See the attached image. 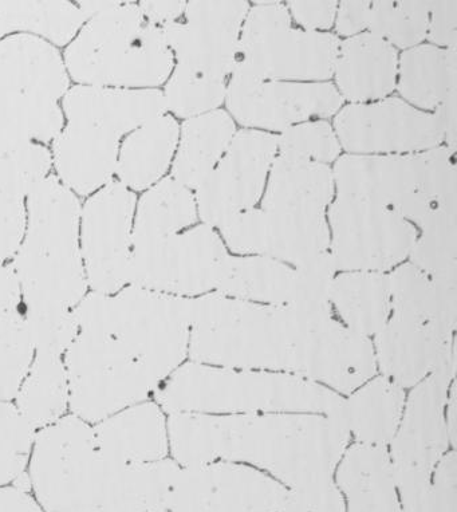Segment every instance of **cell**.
I'll use <instances>...</instances> for the list:
<instances>
[{
    "label": "cell",
    "mask_w": 457,
    "mask_h": 512,
    "mask_svg": "<svg viewBox=\"0 0 457 512\" xmlns=\"http://www.w3.org/2000/svg\"><path fill=\"white\" fill-rule=\"evenodd\" d=\"M342 404V403H341ZM341 405L328 417H207L169 420L173 456L185 467L218 458L247 460L295 488L330 482L346 443Z\"/></svg>",
    "instance_id": "1"
},
{
    "label": "cell",
    "mask_w": 457,
    "mask_h": 512,
    "mask_svg": "<svg viewBox=\"0 0 457 512\" xmlns=\"http://www.w3.org/2000/svg\"><path fill=\"white\" fill-rule=\"evenodd\" d=\"M175 463L125 464L96 447L93 428L62 417L34 439L30 484L43 512H167Z\"/></svg>",
    "instance_id": "2"
},
{
    "label": "cell",
    "mask_w": 457,
    "mask_h": 512,
    "mask_svg": "<svg viewBox=\"0 0 457 512\" xmlns=\"http://www.w3.org/2000/svg\"><path fill=\"white\" fill-rule=\"evenodd\" d=\"M66 125L53 141L57 177L73 194H96L116 173L120 141L164 116L163 93L77 85L62 100Z\"/></svg>",
    "instance_id": "3"
},
{
    "label": "cell",
    "mask_w": 457,
    "mask_h": 512,
    "mask_svg": "<svg viewBox=\"0 0 457 512\" xmlns=\"http://www.w3.org/2000/svg\"><path fill=\"white\" fill-rule=\"evenodd\" d=\"M27 222L13 267L23 305L73 310L88 290L76 194L50 175L26 199Z\"/></svg>",
    "instance_id": "4"
},
{
    "label": "cell",
    "mask_w": 457,
    "mask_h": 512,
    "mask_svg": "<svg viewBox=\"0 0 457 512\" xmlns=\"http://www.w3.org/2000/svg\"><path fill=\"white\" fill-rule=\"evenodd\" d=\"M63 62L80 85L139 89L163 84L173 58L163 29L145 21L139 5L112 2L81 27Z\"/></svg>",
    "instance_id": "5"
},
{
    "label": "cell",
    "mask_w": 457,
    "mask_h": 512,
    "mask_svg": "<svg viewBox=\"0 0 457 512\" xmlns=\"http://www.w3.org/2000/svg\"><path fill=\"white\" fill-rule=\"evenodd\" d=\"M192 301L130 285L92 293L73 309L78 333L113 337L160 384L187 353Z\"/></svg>",
    "instance_id": "6"
},
{
    "label": "cell",
    "mask_w": 457,
    "mask_h": 512,
    "mask_svg": "<svg viewBox=\"0 0 457 512\" xmlns=\"http://www.w3.org/2000/svg\"><path fill=\"white\" fill-rule=\"evenodd\" d=\"M69 92L61 54L45 39L18 34L0 41V152L50 143L65 125L59 101Z\"/></svg>",
    "instance_id": "7"
},
{
    "label": "cell",
    "mask_w": 457,
    "mask_h": 512,
    "mask_svg": "<svg viewBox=\"0 0 457 512\" xmlns=\"http://www.w3.org/2000/svg\"><path fill=\"white\" fill-rule=\"evenodd\" d=\"M298 328L286 306L210 295L192 301L191 357L199 362L293 372Z\"/></svg>",
    "instance_id": "8"
},
{
    "label": "cell",
    "mask_w": 457,
    "mask_h": 512,
    "mask_svg": "<svg viewBox=\"0 0 457 512\" xmlns=\"http://www.w3.org/2000/svg\"><path fill=\"white\" fill-rule=\"evenodd\" d=\"M172 415L191 412H333L341 399L314 382L279 374L234 373L185 365L157 392Z\"/></svg>",
    "instance_id": "9"
},
{
    "label": "cell",
    "mask_w": 457,
    "mask_h": 512,
    "mask_svg": "<svg viewBox=\"0 0 457 512\" xmlns=\"http://www.w3.org/2000/svg\"><path fill=\"white\" fill-rule=\"evenodd\" d=\"M69 404L78 419L100 423L143 403L157 382L113 337L78 333L66 352Z\"/></svg>",
    "instance_id": "10"
},
{
    "label": "cell",
    "mask_w": 457,
    "mask_h": 512,
    "mask_svg": "<svg viewBox=\"0 0 457 512\" xmlns=\"http://www.w3.org/2000/svg\"><path fill=\"white\" fill-rule=\"evenodd\" d=\"M338 50L333 35L291 30L285 6L262 3L248 15L234 73L263 81L325 80L334 72Z\"/></svg>",
    "instance_id": "11"
},
{
    "label": "cell",
    "mask_w": 457,
    "mask_h": 512,
    "mask_svg": "<svg viewBox=\"0 0 457 512\" xmlns=\"http://www.w3.org/2000/svg\"><path fill=\"white\" fill-rule=\"evenodd\" d=\"M453 373L455 361L440 366L417 385L393 445V475L399 484L405 512H420L431 488L433 468L447 447L444 405Z\"/></svg>",
    "instance_id": "12"
},
{
    "label": "cell",
    "mask_w": 457,
    "mask_h": 512,
    "mask_svg": "<svg viewBox=\"0 0 457 512\" xmlns=\"http://www.w3.org/2000/svg\"><path fill=\"white\" fill-rule=\"evenodd\" d=\"M228 258L210 227L132 246L128 283L169 295L202 294L218 285Z\"/></svg>",
    "instance_id": "13"
},
{
    "label": "cell",
    "mask_w": 457,
    "mask_h": 512,
    "mask_svg": "<svg viewBox=\"0 0 457 512\" xmlns=\"http://www.w3.org/2000/svg\"><path fill=\"white\" fill-rule=\"evenodd\" d=\"M135 212V194L113 180L81 208V255L94 293L117 294L128 285Z\"/></svg>",
    "instance_id": "14"
},
{
    "label": "cell",
    "mask_w": 457,
    "mask_h": 512,
    "mask_svg": "<svg viewBox=\"0 0 457 512\" xmlns=\"http://www.w3.org/2000/svg\"><path fill=\"white\" fill-rule=\"evenodd\" d=\"M334 266L386 270L415 246L416 230L392 208L340 196L330 208Z\"/></svg>",
    "instance_id": "15"
},
{
    "label": "cell",
    "mask_w": 457,
    "mask_h": 512,
    "mask_svg": "<svg viewBox=\"0 0 457 512\" xmlns=\"http://www.w3.org/2000/svg\"><path fill=\"white\" fill-rule=\"evenodd\" d=\"M285 488L248 468L216 464L177 471L167 512H278Z\"/></svg>",
    "instance_id": "16"
},
{
    "label": "cell",
    "mask_w": 457,
    "mask_h": 512,
    "mask_svg": "<svg viewBox=\"0 0 457 512\" xmlns=\"http://www.w3.org/2000/svg\"><path fill=\"white\" fill-rule=\"evenodd\" d=\"M277 140L260 132H240L222 163L200 185V215L211 226H222L240 212L251 210L262 194Z\"/></svg>",
    "instance_id": "17"
},
{
    "label": "cell",
    "mask_w": 457,
    "mask_h": 512,
    "mask_svg": "<svg viewBox=\"0 0 457 512\" xmlns=\"http://www.w3.org/2000/svg\"><path fill=\"white\" fill-rule=\"evenodd\" d=\"M187 23L161 27L179 66L203 76L222 78L235 68L238 35L246 2H189Z\"/></svg>",
    "instance_id": "18"
},
{
    "label": "cell",
    "mask_w": 457,
    "mask_h": 512,
    "mask_svg": "<svg viewBox=\"0 0 457 512\" xmlns=\"http://www.w3.org/2000/svg\"><path fill=\"white\" fill-rule=\"evenodd\" d=\"M228 246L242 254H262L301 266L328 252L323 214L247 210L220 226Z\"/></svg>",
    "instance_id": "19"
},
{
    "label": "cell",
    "mask_w": 457,
    "mask_h": 512,
    "mask_svg": "<svg viewBox=\"0 0 457 512\" xmlns=\"http://www.w3.org/2000/svg\"><path fill=\"white\" fill-rule=\"evenodd\" d=\"M336 126L344 147L360 153L432 148L444 139L436 116L419 112L397 98L350 106L337 117Z\"/></svg>",
    "instance_id": "20"
},
{
    "label": "cell",
    "mask_w": 457,
    "mask_h": 512,
    "mask_svg": "<svg viewBox=\"0 0 457 512\" xmlns=\"http://www.w3.org/2000/svg\"><path fill=\"white\" fill-rule=\"evenodd\" d=\"M342 104L330 85H295L235 74L228 89V108L240 124L282 129L311 116H330Z\"/></svg>",
    "instance_id": "21"
},
{
    "label": "cell",
    "mask_w": 457,
    "mask_h": 512,
    "mask_svg": "<svg viewBox=\"0 0 457 512\" xmlns=\"http://www.w3.org/2000/svg\"><path fill=\"white\" fill-rule=\"evenodd\" d=\"M297 324V322H295ZM293 372L349 393L374 372L372 346L365 336L332 318L297 324Z\"/></svg>",
    "instance_id": "22"
},
{
    "label": "cell",
    "mask_w": 457,
    "mask_h": 512,
    "mask_svg": "<svg viewBox=\"0 0 457 512\" xmlns=\"http://www.w3.org/2000/svg\"><path fill=\"white\" fill-rule=\"evenodd\" d=\"M381 368L400 387L419 384L427 374L455 361L451 336L424 322L393 317L377 338Z\"/></svg>",
    "instance_id": "23"
},
{
    "label": "cell",
    "mask_w": 457,
    "mask_h": 512,
    "mask_svg": "<svg viewBox=\"0 0 457 512\" xmlns=\"http://www.w3.org/2000/svg\"><path fill=\"white\" fill-rule=\"evenodd\" d=\"M340 196L395 207L419 192L420 159L412 157H342L336 165Z\"/></svg>",
    "instance_id": "24"
},
{
    "label": "cell",
    "mask_w": 457,
    "mask_h": 512,
    "mask_svg": "<svg viewBox=\"0 0 457 512\" xmlns=\"http://www.w3.org/2000/svg\"><path fill=\"white\" fill-rule=\"evenodd\" d=\"M93 433L98 451L118 463H153L167 455L164 416L152 403L122 409L100 421Z\"/></svg>",
    "instance_id": "25"
},
{
    "label": "cell",
    "mask_w": 457,
    "mask_h": 512,
    "mask_svg": "<svg viewBox=\"0 0 457 512\" xmlns=\"http://www.w3.org/2000/svg\"><path fill=\"white\" fill-rule=\"evenodd\" d=\"M337 81L352 101L373 100L392 92L396 82V53L384 39L373 34L346 41L338 50Z\"/></svg>",
    "instance_id": "26"
},
{
    "label": "cell",
    "mask_w": 457,
    "mask_h": 512,
    "mask_svg": "<svg viewBox=\"0 0 457 512\" xmlns=\"http://www.w3.org/2000/svg\"><path fill=\"white\" fill-rule=\"evenodd\" d=\"M179 141V126L160 116L130 132L118 152V183L129 191H144L161 179Z\"/></svg>",
    "instance_id": "27"
},
{
    "label": "cell",
    "mask_w": 457,
    "mask_h": 512,
    "mask_svg": "<svg viewBox=\"0 0 457 512\" xmlns=\"http://www.w3.org/2000/svg\"><path fill=\"white\" fill-rule=\"evenodd\" d=\"M338 482L348 496L349 512H403L392 464L380 445H354L341 464Z\"/></svg>",
    "instance_id": "28"
},
{
    "label": "cell",
    "mask_w": 457,
    "mask_h": 512,
    "mask_svg": "<svg viewBox=\"0 0 457 512\" xmlns=\"http://www.w3.org/2000/svg\"><path fill=\"white\" fill-rule=\"evenodd\" d=\"M395 317L415 319L452 336L457 281H433L415 266L400 267L388 279Z\"/></svg>",
    "instance_id": "29"
},
{
    "label": "cell",
    "mask_w": 457,
    "mask_h": 512,
    "mask_svg": "<svg viewBox=\"0 0 457 512\" xmlns=\"http://www.w3.org/2000/svg\"><path fill=\"white\" fill-rule=\"evenodd\" d=\"M333 195L326 165L279 157L270 176L263 210L323 214Z\"/></svg>",
    "instance_id": "30"
},
{
    "label": "cell",
    "mask_w": 457,
    "mask_h": 512,
    "mask_svg": "<svg viewBox=\"0 0 457 512\" xmlns=\"http://www.w3.org/2000/svg\"><path fill=\"white\" fill-rule=\"evenodd\" d=\"M234 122L224 112L189 118L183 125L173 179L187 188H199L230 147Z\"/></svg>",
    "instance_id": "31"
},
{
    "label": "cell",
    "mask_w": 457,
    "mask_h": 512,
    "mask_svg": "<svg viewBox=\"0 0 457 512\" xmlns=\"http://www.w3.org/2000/svg\"><path fill=\"white\" fill-rule=\"evenodd\" d=\"M404 393L396 382L380 378L348 401H342L341 417L348 431L362 444L388 443L395 435L403 412Z\"/></svg>",
    "instance_id": "32"
},
{
    "label": "cell",
    "mask_w": 457,
    "mask_h": 512,
    "mask_svg": "<svg viewBox=\"0 0 457 512\" xmlns=\"http://www.w3.org/2000/svg\"><path fill=\"white\" fill-rule=\"evenodd\" d=\"M69 404V382L61 357L37 354L17 393V409L34 429L62 419Z\"/></svg>",
    "instance_id": "33"
},
{
    "label": "cell",
    "mask_w": 457,
    "mask_h": 512,
    "mask_svg": "<svg viewBox=\"0 0 457 512\" xmlns=\"http://www.w3.org/2000/svg\"><path fill=\"white\" fill-rule=\"evenodd\" d=\"M88 21L84 11L72 2H0V41L14 31L47 39L51 45L73 41Z\"/></svg>",
    "instance_id": "34"
},
{
    "label": "cell",
    "mask_w": 457,
    "mask_h": 512,
    "mask_svg": "<svg viewBox=\"0 0 457 512\" xmlns=\"http://www.w3.org/2000/svg\"><path fill=\"white\" fill-rule=\"evenodd\" d=\"M136 208L132 246L168 238L196 220L191 192L175 179L157 183L145 192Z\"/></svg>",
    "instance_id": "35"
},
{
    "label": "cell",
    "mask_w": 457,
    "mask_h": 512,
    "mask_svg": "<svg viewBox=\"0 0 457 512\" xmlns=\"http://www.w3.org/2000/svg\"><path fill=\"white\" fill-rule=\"evenodd\" d=\"M294 270L270 258H230L224 263L218 289L232 297L274 306L289 303Z\"/></svg>",
    "instance_id": "36"
},
{
    "label": "cell",
    "mask_w": 457,
    "mask_h": 512,
    "mask_svg": "<svg viewBox=\"0 0 457 512\" xmlns=\"http://www.w3.org/2000/svg\"><path fill=\"white\" fill-rule=\"evenodd\" d=\"M456 51L432 46L407 51L401 61L400 92L421 108H437L456 85Z\"/></svg>",
    "instance_id": "37"
},
{
    "label": "cell",
    "mask_w": 457,
    "mask_h": 512,
    "mask_svg": "<svg viewBox=\"0 0 457 512\" xmlns=\"http://www.w3.org/2000/svg\"><path fill=\"white\" fill-rule=\"evenodd\" d=\"M332 299L350 330L381 332L390 309L388 279L378 274H349L333 283Z\"/></svg>",
    "instance_id": "38"
},
{
    "label": "cell",
    "mask_w": 457,
    "mask_h": 512,
    "mask_svg": "<svg viewBox=\"0 0 457 512\" xmlns=\"http://www.w3.org/2000/svg\"><path fill=\"white\" fill-rule=\"evenodd\" d=\"M336 266L329 252L315 256L294 270L293 286L286 307L299 325L315 324L332 318L333 275Z\"/></svg>",
    "instance_id": "39"
},
{
    "label": "cell",
    "mask_w": 457,
    "mask_h": 512,
    "mask_svg": "<svg viewBox=\"0 0 457 512\" xmlns=\"http://www.w3.org/2000/svg\"><path fill=\"white\" fill-rule=\"evenodd\" d=\"M421 227L424 234L412 247L415 267L433 281H457L456 210L440 208Z\"/></svg>",
    "instance_id": "40"
},
{
    "label": "cell",
    "mask_w": 457,
    "mask_h": 512,
    "mask_svg": "<svg viewBox=\"0 0 457 512\" xmlns=\"http://www.w3.org/2000/svg\"><path fill=\"white\" fill-rule=\"evenodd\" d=\"M34 360L21 310H0V401L17 397Z\"/></svg>",
    "instance_id": "41"
},
{
    "label": "cell",
    "mask_w": 457,
    "mask_h": 512,
    "mask_svg": "<svg viewBox=\"0 0 457 512\" xmlns=\"http://www.w3.org/2000/svg\"><path fill=\"white\" fill-rule=\"evenodd\" d=\"M429 13V2H374L370 6V34L400 47L416 45L427 33Z\"/></svg>",
    "instance_id": "42"
},
{
    "label": "cell",
    "mask_w": 457,
    "mask_h": 512,
    "mask_svg": "<svg viewBox=\"0 0 457 512\" xmlns=\"http://www.w3.org/2000/svg\"><path fill=\"white\" fill-rule=\"evenodd\" d=\"M53 156L42 144L27 143L0 152V192L26 200L49 177Z\"/></svg>",
    "instance_id": "43"
},
{
    "label": "cell",
    "mask_w": 457,
    "mask_h": 512,
    "mask_svg": "<svg viewBox=\"0 0 457 512\" xmlns=\"http://www.w3.org/2000/svg\"><path fill=\"white\" fill-rule=\"evenodd\" d=\"M222 78L203 76L177 66L165 89V106L180 117L202 116L223 101Z\"/></svg>",
    "instance_id": "44"
},
{
    "label": "cell",
    "mask_w": 457,
    "mask_h": 512,
    "mask_svg": "<svg viewBox=\"0 0 457 512\" xmlns=\"http://www.w3.org/2000/svg\"><path fill=\"white\" fill-rule=\"evenodd\" d=\"M23 319L37 354L61 357L76 340L78 325L73 310L25 306Z\"/></svg>",
    "instance_id": "45"
},
{
    "label": "cell",
    "mask_w": 457,
    "mask_h": 512,
    "mask_svg": "<svg viewBox=\"0 0 457 512\" xmlns=\"http://www.w3.org/2000/svg\"><path fill=\"white\" fill-rule=\"evenodd\" d=\"M34 431L15 405L0 401V487L25 474Z\"/></svg>",
    "instance_id": "46"
},
{
    "label": "cell",
    "mask_w": 457,
    "mask_h": 512,
    "mask_svg": "<svg viewBox=\"0 0 457 512\" xmlns=\"http://www.w3.org/2000/svg\"><path fill=\"white\" fill-rule=\"evenodd\" d=\"M281 156L286 159L309 161H332L340 153L336 136L326 122H311L287 129L277 141Z\"/></svg>",
    "instance_id": "47"
},
{
    "label": "cell",
    "mask_w": 457,
    "mask_h": 512,
    "mask_svg": "<svg viewBox=\"0 0 457 512\" xmlns=\"http://www.w3.org/2000/svg\"><path fill=\"white\" fill-rule=\"evenodd\" d=\"M419 159L420 194L441 207L456 210V171L449 149H432Z\"/></svg>",
    "instance_id": "48"
},
{
    "label": "cell",
    "mask_w": 457,
    "mask_h": 512,
    "mask_svg": "<svg viewBox=\"0 0 457 512\" xmlns=\"http://www.w3.org/2000/svg\"><path fill=\"white\" fill-rule=\"evenodd\" d=\"M26 222V200L0 192V262H10L17 255Z\"/></svg>",
    "instance_id": "49"
},
{
    "label": "cell",
    "mask_w": 457,
    "mask_h": 512,
    "mask_svg": "<svg viewBox=\"0 0 457 512\" xmlns=\"http://www.w3.org/2000/svg\"><path fill=\"white\" fill-rule=\"evenodd\" d=\"M278 512H345L341 495L332 482L295 488Z\"/></svg>",
    "instance_id": "50"
},
{
    "label": "cell",
    "mask_w": 457,
    "mask_h": 512,
    "mask_svg": "<svg viewBox=\"0 0 457 512\" xmlns=\"http://www.w3.org/2000/svg\"><path fill=\"white\" fill-rule=\"evenodd\" d=\"M420 512H456V456L448 455L437 470Z\"/></svg>",
    "instance_id": "51"
},
{
    "label": "cell",
    "mask_w": 457,
    "mask_h": 512,
    "mask_svg": "<svg viewBox=\"0 0 457 512\" xmlns=\"http://www.w3.org/2000/svg\"><path fill=\"white\" fill-rule=\"evenodd\" d=\"M432 21L429 26L431 41L441 46L456 45L457 0L431 3Z\"/></svg>",
    "instance_id": "52"
},
{
    "label": "cell",
    "mask_w": 457,
    "mask_h": 512,
    "mask_svg": "<svg viewBox=\"0 0 457 512\" xmlns=\"http://www.w3.org/2000/svg\"><path fill=\"white\" fill-rule=\"evenodd\" d=\"M291 13L307 29H328L336 14V2H290Z\"/></svg>",
    "instance_id": "53"
},
{
    "label": "cell",
    "mask_w": 457,
    "mask_h": 512,
    "mask_svg": "<svg viewBox=\"0 0 457 512\" xmlns=\"http://www.w3.org/2000/svg\"><path fill=\"white\" fill-rule=\"evenodd\" d=\"M370 2H344L341 3L338 15L337 29L341 34L353 35L364 30L369 25Z\"/></svg>",
    "instance_id": "54"
},
{
    "label": "cell",
    "mask_w": 457,
    "mask_h": 512,
    "mask_svg": "<svg viewBox=\"0 0 457 512\" xmlns=\"http://www.w3.org/2000/svg\"><path fill=\"white\" fill-rule=\"evenodd\" d=\"M22 301L21 283L13 263L0 262V310L18 311Z\"/></svg>",
    "instance_id": "55"
},
{
    "label": "cell",
    "mask_w": 457,
    "mask_h": 512,
    "mask_svg": "<svg viewBox=\"0 0 457 512\" xmlns=\"http://www.w3.org/2000/svg\"><path fill=\"white\" fill-rule=\"evenodd\" d=\"M187 3L184 2H161V0H149L141 2L139 9L145 21L157 27H164L175 23L176 19L183 13Z\"/></svg>",
    "instance_id": "56"
},
{
    "label": "cell",
    "mask_w": 457,
    "mask_h": 512,
    "mask_svg": "<svg viewBox=\"0 0 457 512\" xmlns=\"http://www.w3.org/2000/svg\"><path fill=\"white\" fill-rule=\"evenodd\" d=\"M0 512H43L29 492L17 487H0Z\"/></svg>",
    "instance_id": "57"
},
{
    "label": "cell",
    "mask_w": 457,
    "mask_h": 512,
    "mask_svg": "<svg viewBox=\"0 0 457 512\" xmlns=\"http://www.w3.org/2000/svg\"><path fill=\"white\" fill-rule=\"evenodd\" d=\"M456 395L455 389L452 391L451 400H449V411H448V429L449 437H451L453 444L456 443Z\"/></svg>",
    "instance_id": "58"
}]
</instances>
